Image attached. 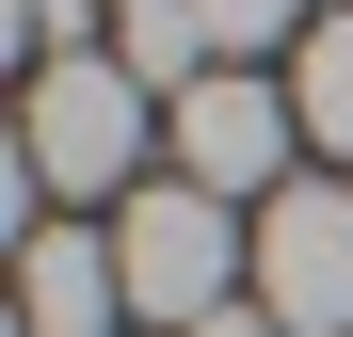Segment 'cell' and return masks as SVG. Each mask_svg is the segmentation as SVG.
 Segmentation results:
<instances>
[{"label":"cell","mask_w":353,"mask_h":337,"mask_svg":"<svg viewBox=\"0 0 353 337\" xmlns=\"http://www.w3.org/2000/svg\"><path fill=\"white\" fill-rule=\"evenodd\" d=\"M112 273H129V321H225L241 305V209L193 193V177H145L129 209H112Z\"/></svg>","instance_id":"6da1fadb"},{"label":"cell","mask_w":353,"mask_h":337,"mask_svg":"<svg viewBox=\"0 0 353 337\" xmlns=\"http://www.w3.org/2000/svg\"><path fill=\"white\" fill-rule=\"evenodd\" d=\"M145 81L112 65V48H65V65H32V193H145Z\"/></svg>","instance_id":"7a4b0ae2"},{"label":"cell","mask_w":353,"mask_h":337,"mask_svg":"<svg viewBox=\"0 0 353 337\" xmlns=\"http://www.w3.org/2000/svg\"><path fill=\"white\" fill-rule=\"evenodd\" d=\"M257 305L289 337H353V177H305L257 209Z\"/></svg>","instance_id":"3957f363"},{"label":"cell","mask_w":353,"mask_h":337,"mask_svg":"<svg viewBox=\"0 0 353 337\" xmlns=\"http://www.w3.org/2000/svg\"><path fill=\"white\" fill-rule=\"evenodd\" d=\"M161 129H176V177H193V193H225V209L257 193V209H273V161H289V129H305V112H289L257 65H209Z\"/></svg>","instance_id":"277c9868"},{"label":"cell","mask_w":353,"mask_h":337,"mask_svg":"<svg viewBox=\"0 0 353 337\" xmlns=\"http://www.w3.org/2000/svg\"><path fill=\"white\" fill-rule=\"evenodd\" d=\"M112 321H129L112 225H32V337H112Z\"/></svg>","instance_id":"5b68a950"},{"label":"cell","mask_w":353,"mask_h":337,"mask_svg":"<svg viewBox=\"0 0 353 337\" xmlns=\"http://www.w3.org/2000/svg\"><path fill=\"white\" fill-rule=\"evenodd\" d=\"M289 112H305V129L353 161V17H321L305 48H289Z\"/></svg>","instance_id":"8992f818"},{"label":"cell","mask_w":353,"mask_h":337,"mask_svg":"<svg viewBox=\"0 0 353 337\" xmlns=\"http://www.w3.org/2000/svg\"><path fill=\"white\" fill-rule=\"evenodd\" d=\"M193 32H209V65H257V48H305L321 17L305 0H193Z\"/></svg>","instance_id":"52a82bcc"},{"label":"cell","mask_w":353,"mask_h":337,"mask_svg":"<svg viewBox=\"0 0 353 337\" xmlns=\"http://www.w3.org/2000/svg\"><path fill=\"white\" fill-rule=\"evenodd\" d=\"M193 337H289V321H273V305H225V321H193Z\"/></svg>","instance_id":"ba28073f"},{"label":"cell","mask_w":353,"mask_h":337,"mask_svg":"<svg viewBox=\"0 0 353 337\" xmlns=\"http://www.w3.org/2000/svg\"><path fill=\"white\" fill-rule=\"evenodd\" d=\"M112 17H145V0H112Z\"/></svg>","instance_id":"9c48e42d"}]
</instances>
